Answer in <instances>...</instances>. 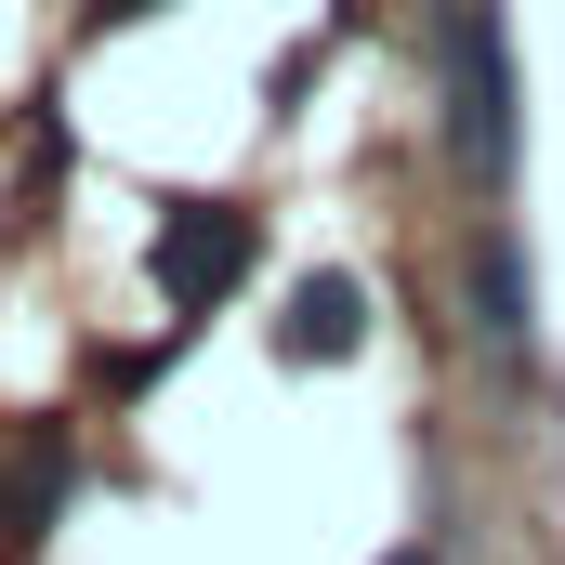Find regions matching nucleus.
Instances as JSON below:
<instances>
[{
    "label": "nucleus",
    "instance_id": "0eeeda50",
    "mask_svg": "<svg viewBox=\"0 0 565 565\" xmlns=\"http://www.w3.org/2000/svg\"><path fill=\"white\" fill-rule=\"evenodd\" d=\"M382 565H447V553H434V540H395V553H382Z\"/></svg>",
    "mask_w": 565,
    "mask_h": 565
},
{
    "label": "nucleus",
    "instance_id": "20e7f679",
    "mask_svg": "<svg viewBox=\"0 0 565 565\" xmlns=\"http://www.w3.org/2000/svg\"><path fill=\"white\" fill-rule=\"evenodd\" d=\"M526 329H540L526 237H513V224H487V237H473V342H487V355H526Z\"/></svg>",
    "mask_w": 565,
    "mask_h": 565
},
{
    "label": "nucleus",
    "instance_id": "7ed1b4c3",
    "mask_svg": "<svg viewBox=\"0 0 565 565\" xmlns=\"http://www.w3.org/2000/svg\"><path fill=\"white\" fill-rule=\"evenodd\" d=\"M79 487V434L66 422H13L0 434V540H40Z\"/></svg>",
    "mask_w": 565,
    "mask_h": 565
},
{
    "label": "nucleus",
    "instance_id": "423d86ee",
    "mask_svg": "<svg viewBox=\"0 0 565 565\" xmlns=\"http://www.w3.org/2000/svg\"><path fill=\"white\" fill-rule=\"evenodd\" d=\"M145 13H171V0H79V26L106 40V26H145Z\"/></svg>",
    "mask_w": 565,
    "mask_h": 565
},
{
    "label": "nucleus",
    "instance_id": "f257e3e1",
    "mask_svg": "<svg viewBox=\"0 0 565 565\" xmlns=\"http://www.w3.org/2000/svg\"><path fill=\"white\" fill-rule=\"evenodd\" d=\"M434 79H447V158L473 198H513V40L500 0H434Z\"/></svg>",
    "mask_w": 565,
    "mask_h": 565
},
{
    "label": "nucleus",
    "instance_id": "39448f33",
    "mask_svg": "<svg viewBox=\"0 0 565 565\" xmlns=\"http://www.w3.org/2000/svg\"><path fill=\"white\" fill-rule=\"evenodd\" d=\"M369 342V277H302L289 289V316H277V355L289 369H342Z\"/></svg>",
    "mask_w": 565,
    "mask_h": 565
},
{
    "label": "nucleus",
    "instance_id": "f03ea898",
    "mask_svg": "<svg viewBox=\"0 0 565 565\" xmlns=\"http://www.w3.org/2000/svg\"><path fill=\"white\" fill-rule=\"evenodd\" d=\"M264 264V211L250 198H158V237H145V289L171 302V316H211V302H237Z\"/></svg>",
    "mask_w": 565,
    "mask_h": 565
}]
</instances>
